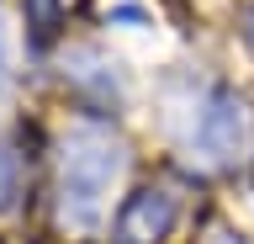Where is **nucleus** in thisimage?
Here are the masks:
<instances>
[{"instance_id": "obj_1", "label": "nucleus", "mask_w": 254, "mask_h": 244, "mask_svg": "<svg viewBox=\"0 0 254 244\" xmlns=\"http://www.w3.org/2000/svg\"><path fill=\"white\" fill-rule=\"evenodd\" d=\"M122 170V149L106 144L101 133H79L74 144H64V207L79 202L74 223H90L101 207V191L111 186V175Z\"/></svg>"}, {"instance_id": "obj_2", "label": "nucleus", "mask_w": 254, "mask_h": 244, "mask_svg": "<svg viewBox=\"0 0 254 244\" xmlns=\"http://www.w3.org/2000/svg\"><path fill=\"white\" fill-rule=\"evenodd\" d=\"M201 149L212 160H222V164L244 160L254 149V112H249V101H238V96H217L212 101L206 117H201Z\"/></svg>"}, {"instance_id": "obj_3", "label": "nucleus", "mask_w": 254, "mask_h": 244, "mask_svg": "<svg viewBox=\"0 0 254 244\" xmlns=\"http://www.w3.org/2000/svg\"><path fill=\"white\" fill-rule=\"evenodd\" d=\"M175 218H180V207L170 191H138L117 212V244H159L175 228Z\"/></svg>"}, {"instance_id": "obj_4", "label": "nucleus", "mask_w": 254, "mask_h": 244, "mask_svg": "<svg viewBox=\"0 0 254 244\" xmlns=\"http://www.w3.org/2000/svg\"><path fill=\"white\" fill-rule=\"evenodd\" d=\"M64 5H69V0H32V16H37V21H53Z\"/></svg>"}, {"instance_id": "obj_5", "label": "nucleus", "mask_w": 254, "mask_h": 244, "mask_svg": "<svg viewBox=\"0 0 254 244\" xmlns=\"http://www.w3.org/2000/svg\"><path fill=\"white\" fill-rule=\"evenodd\" d=\"M244 37H249V48H254V5L244 11Z\"/></svg>"}, {"instance_id": "obj_6", "label": "nucleus", "mask_w": 254, "mask_h": 244, "mask_svg": "<svg viewBox=\"0 0 254 244\" xmlns=\"http://www.w3.org/2000/svg\"><path fill=\"white\" fill-rule=\"evenodd\" d=\"M0 186H5V160H0Z\"/></svg>"}]
</instances>
